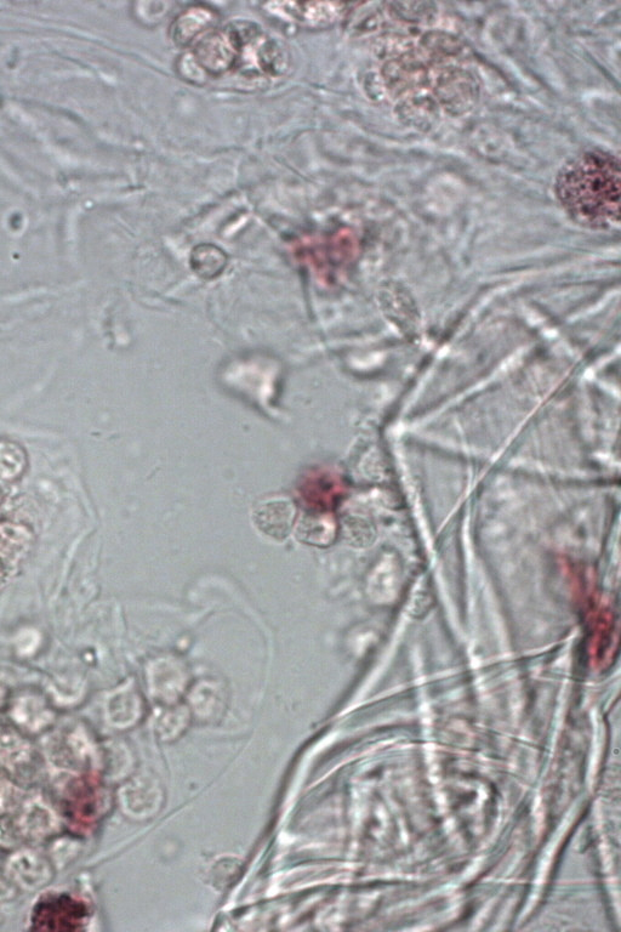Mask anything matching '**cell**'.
<instances>
[{
	"label": "cell",
	"mask_w": 621,
	"mask_h": 932,
	"mask_svg": "<svg viewBox=\"0 0 621 932\" xmlns=\"http://www.w3.org/2000/svg\"><path fill=\"white\" fill-rule=\"evenodd\" d=\"M196 65L209 77L246 71L249 76L281 73L283 54L269 36L252 24H233L209 33L193 50Z\"/></svg>",
	"instance_id": "obj_2"
},
{
	"label": "cell",
	"mask_w": 621,
	"mask_h": 932,
	"mask_svg": "<svg viewBox=\"0 0 621 932\" xmlns=\"http://www.w3.org/2000/svg\"><path fill=\"white\" fill-rule=\"evenodd\" d=\"M620 175L619 159L611 153H581L558 173L557 200L575 223L590 229H609L619 224Z\"/></svg>",
	"instance_id": "obj_1"
},
{
	"label": "cell",
	"mask_w": 621,
	"mask_h": 932,
	"mask_svg": "<svg viewBox=\"0 0 621 932\" xmlns=\"http://www.w3.org/2000/svg\"><path fill=\"white\" fill-rule=\"evenodd\" d=\"M295 9L286 10L295 21L315 27L333 24L341 13V4L334 3H292Z\"/></svg>",
	"instance_id": "obj_5"
},
{
	"label": "cell",
	"mask_w": 621,
	"mask_h": 932,
	"mask_svg": "<svg viewBox=\"0 0 621 932\" xmlns=\"http://www.w3.org/2000/svg\"><path fill=\"white\" fill-rule=\"evenodd\" d=\"M214 22L213 11L202 8L188 9L175 21L174 41L186 45L205 31V28H212Z\"/></svg>",
	"instance_id": "obj_4"
},
{
	"label": "cell",
	"mask_w": 621,
	"mask_h": 932,
	"mask_svg": "<svg viewBox=\"0 0 621 932\" xmlns=\"http://www.w3.org/2000/svg\"><path fill=\"white\" fill-rule=\"evenodd\" d=\"M5 578H7V568H5L3 562L0 561V585L5 582Z\"/></svg>",
	"instance_id": "obj_7"
},
{
	"label": "cell",
	"mask_w": 621,
	"mask_h": 932,
	"mask_svg": "<svg viewBox=\"0 0 621 932\" xmlns=\"http://www.w3.org/2000/svg\"><path fill=\"white\" fill-rule=\"evenodd\" d=\"M256 528L265 536L283 541L292 531L295 507L289 499H269L256 505L253 513Z\"/></svg>",
	"instance_id": "obj_3"
},
{
	"label": "cell",
	"mask_w": 621,
	"mask_h": 932,
	"mask_svg": "<svg viewBox=\"0 0 621 932\" xmlns=\"http://www.w3.org/2000/svg\"><path fill=\"white\" fill-rule=\"evenodd\" d=\"M31 534L25 527L17 525L0 526V553L9 559H19L30 547Z\"/></svg>",
	"instance_id": "obj_6"
}]
</instances>
